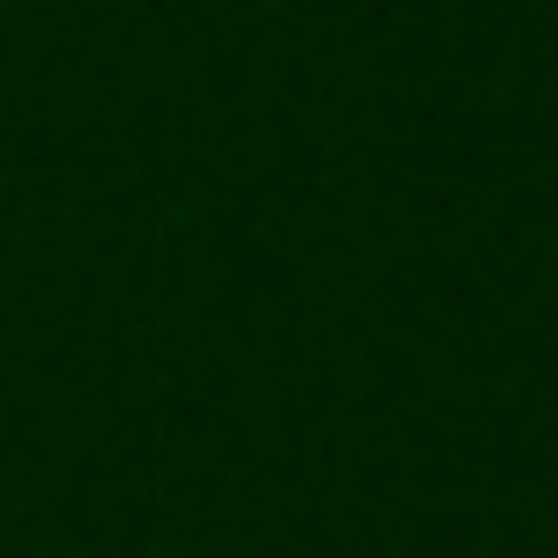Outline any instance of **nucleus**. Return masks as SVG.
Segmentation results:
<instances>
[]
</instances>
